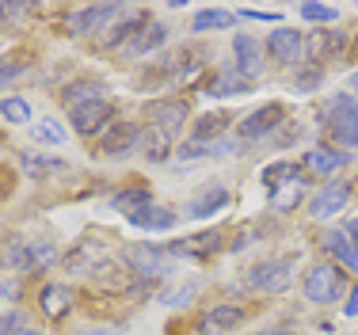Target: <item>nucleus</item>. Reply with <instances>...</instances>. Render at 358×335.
I'll list each match as a JSON object with an SVG mask.
<instances>
[{
    "instance_id": "obj_1",
    "label": "nucleus",
    "mask_w": 358,
    "mask_h": 335,
    "mask_svg": "<svg viewBox=\"0 0 358 335\" xmlns=\"http://www.w3.org/2000/svg\"><path fill=\"white\" fill-rule=\"evenodd\" d=\"M248 286L255 294H286L294 286V259H263L248 271Z\"/></svg>"
},
{
    "instance_id": "obj_2",
    "label": "nucleus",
    "mask_w": 358,
    "mask_h": 335,
    "mask_svg": "<svg viewBox=\"0 0 358 335\" xmlns=\"http://www.w3.org/2000/svg\"><path fill=\"white\" fill-rule=\"evenodd\" d=\"M343 297V271L336 263H320L305 274V301L313 305H331Z\"/></svg>"
},
{
    "instance_id": "obj_3",
    "label": "nucleus",
    "mask_w": 358,
    "mask_h": 335,
    "mask_svg": "<svg viewBox=\"0 0 358 335\" xmlns=\"http://www.w3.org/2000/svg\"><path fill=\"white\" fill-rule=\"evenodd\" d=\"M347 46H351V38H347L339 27H317L305 38V57H309L313 65L320 69V62H331V57H343Z\"/></svg>"
},
{
    "instance_id": "obj_4",
    "label": "nucleus",
    "mask_w": 358,
    "mask_h": 335,
    "mask_svg": "<svg viewBox=\"0 0 358 335\" xmlns=\"http://www.w3.org/2000/svg\"><path fill=\"white\" fill-rule=\"evenodd\" d=\"M282 118H286L282 103H263L259 111H252V115L241 118V137L244 141H259V137L275 134L278 126H282Z\"/></svg>"
},
{
    "instance_id": "obj_5",
    "label": "nucleus",
    "mask_w": 358,
    "mask_h": 335,
    "mask_svg": "<svg viewBox=\"0 0 358 335\" xmlns=\"http://www.w3.org/2000/svg\"><path fill=\"white\" fill-rule=\"evenodd\" d=\"M187 99H152V103H145V111H141V118H145V126H164L168 134H176L179 126L187 122Z\"/></svg>"
},
{
    "instance_id": "obj_6",
    "label": "nucleus",
    "mask_w": 358,
    "mask_h": 335,
    "mask_svg": "<svg viewBox=\"0 0 358 335\" xmlns=\"http://www.w3.org/2000/svg\"><path fill=\"white\" fill-rule=\"evenodd\" d=\"M126 259H130V271L141 274V278H164L168 274V248H152V244H134L130 252H126Z\"/></svg>"
},
{
    "instance_id": "obj_7",
    "label": "nucleus",
    "mask_w": 358,
    "mask_h": 335,
    "mask_svg": "<svg viewBox=\"0 0 358 335\" xmlns=\"http://www.w3.org/2000/svg\"><path fill=\"white\" fill-rule=\"evenodd\" d=\"M233 69L244 80H259L263 76V42H255L252 34H236L233 38Z\"/></svg>"
},
{
    "instance_id": "obj_8",
    "label": "nucleus",
    "mask_w": 358,
    "mask_h": 335,
    "mask_svg": "<svg viewBox=\"0 0 358 335\" xmlns=\"http://www.w3.org/2000/svg\"><path fill=\"white\" fill-rule=\"evenodd\" d=\"M73 115V130L80 137H92L99 130H110V118H115V107L107 99H96V103H84V107L69 111Z\"/></svg>"
},
{
    "instance_id": "obj_9",
    "label": "nucleus",
    "mask_w": 358,
    "mask_h": 335,
    "mask_svg": "<svg viewBox=\"0 0 358 335\" xmlns=\"http://www.w3.org/2000/svg\"><path fill=\"white\" fill-rule=\"evenodd\" d=\"M267 54L275 57V62H282V65H301L305 62V38H301V31H294V27L271 31Z\"/></svg>"
},
{
    "instance_id": "obj_10",
    "label": "nucleus",
    "mask_w": 358,
    "mask_h": 335,
    "mask_svg": "<svg viewBox=\"0 0 358 335\" xmlns=\"http://www.w3.org/2000/svg\"><path fill=\"white\" fill-rule=\"evenodd\" d=\"M141 145V126L138 122H110V130L103 134V141H99V152L103 157H126V152H134Z\"/></svg>"
},
{
    "instance_id": "obj_11",
    "label": "nucleus",
    "mask_w": 358,
    "mask_h": 335,
    "mask_svg": "<svg viewBox=\"0 0 358 335\" xmlns=\"http://www.w3.org/2000/svg\"><path fill=\"white\" fill-rule=\"evenodd\" d=\"M320 118L328 122V130H351V126H358V99L351 96V92H339V96H331L328 103H324Z\"/></svg>"
},
{
    "instance_id": "obj_12",
    "label": "nucleus",
    "mask_w": 358,
    "mask_h": 335,
    "mask_svg": "<svg viewBox=\"0 0 358 335\" xmlns=\"http://www.w3.org/2000/svg\"><path fill=\"white\" fill-rule=\"evenodd\" d=\"M118 12H122L118 4H92V8H80V12L69 20V34H96L99 27H110Z\"/></svg>"
},
{
    "instance_id": "obj_13",
    "label": "nucleus",
    "mask_w": 358,
    "mask_h": 335,
    "mask_svg": "<svg viewBox=\"0 0 358 335\" xmlns=\"http://www.w3.org/2000/svg\"><path fill=\"white\" fill-rule=\"evenodd\" d=\"M225 248V240L221 233H199V236H187V240H176V244H168V255H187V259H206V255H214Z\"/></svg>"
},
{
    "instance_id": "obj_14",
    "label": "nucleus",
    "mask_w": 358,
    "mask_h": 335,
    "mask_svg": "<svg viewBox=\"0 0 358 335\" xmlns=\"http://www.w3.org/2000/svg\"><path fill=\"white\" fill-rule=\"evenodd\" d=\"M73 305H76V294H73L69 286H62V282H50V286H42L38 308L50 316V320H65V316L73 313Z\"/></svg>"
},
{
    "instance_id": "obj_15",
    "label": "nucleus",
    "mask_w": 358,
    "mask_h": 335,
    "mask_svg": "<svg viewBox=\"0 0 358 335\" xmlns=\"http://www.w3.org/2000/svg\"><path fill=\"white\" fill-rule=\"evenodd\" d=\"M347 202H351V187L347 183H328L324 191L313 194L309 213L313 218H336L339 210H347Z\"/></svg>"
},
{
    "instance_id": "obj_16",
    "label": "nucleus",
    "mask_w": 358,
    "mask_h": 335,
    "mask_svg": "<svg viewBox=\"0 0 358 335\" xmlns=\"http://www.w3.org/2000/svg\"><path fill=\"white\" fill-rule=\"evenodd\" d=\"M164 38H168V27L152 20V23H145V27L134 31V38L122 46V54L126 57H145V54H152L157 46H164Z\"/></svg>"
},
{
    "instance_id": "obj_17",
    "label": "nucleus",
    "mask_w": 358,
    "mask_h": 335,
    "mask_svg": "<svg viewBox=\"0 0 358 335\" xmlns=\"http://www.w3.org/2000/svg\"><path fill=\"white\" fill-rule=\"evenodd\" d=\"M347 164H351V157L339 152V149H309V152H305V160H301V168L313 171V176H320V179L336 176V171L347 168Z\"/></svg>"
},
{
    "instance_id": "obj_18",
    "label": "nucleus",
    "mask_w": 358,
    "mask_h": 335,
    "mask_svg": "<svg viewBox=\"0 0 358 335\" xmlns=\"http://www.w3.org/2000/svg\"><path fill=\"white\" fill-rule=\"evenodd\" d=\"M229 206V191L225 187H206V191H199L191 202H187V218H194V221H202V218H214L217 210H225Z\"/></svg>"
},
{
    "instance_id": "obj_19",
    "label": "nucleus",
    "mask_w": 358,
    "mask_h": 335,
    "mask_svg": "<svg viewBox=\"0 0 358 335\" xmlns=\"http://www.w3.org/2000/svg\"><path fill=\"white\" fill-rule=\"evenodd\" d=\"M172 141H176V134H168L164 126H141V149L152 164L172 157Z\"/></svg>"
},
{
    "instance_id": "obj_20",
    "label": "nucleus",
    "mask_w": 358,
    "mask_h": 335,
    "mask_svg": "<svg viewBox=\"0 0 358 335\" xmlns=\"http://www.w3.org/2000/svg\"><path fill=\"white\" fill-rule=\"evenodd\" d=\"M179 160H194V157H241L244 145L241 141H210V145H199V141H187L179 145Z\"/></svg>"
},
{
    "instance_id": "obj_21",
    "label": "nucleus",
    "mask_w": 358,
    "mask_h": 335,
    "mask_svg": "<svg viewBox=\"0 0 358 335\" xmlns=\"http://www.w3.org/2000/svg\"><path fill=\"white\" fill-rule=\"evenodd\" d=\"M145 206H152V191L149 187H122L118 194H110V210H122L126 218L130 213H138V210H145Z\"/></svg>"
},
{
    "instance_id": "obj_22",
    "label": "nucleus",
    "mask_w": 358,
    "mask_h": 335,
    "mask_svg": "<svg viewBox=\"0 0 358 335\" xmlns=\"http://www.w3.org/2000/svg\"><path fill=\"white\" fill-rule=\"evenodd\" d=\"M324 252L328 255H336L343 267H351V271H358V248L347 240V233L343 229H331V233H324Z\"/></svg>"
},
{
    "instance_id": "obj_23",
    "label": "nucleus",
    "mask_w": 358,
    "mask_h": 335,
    "mask_svg": "<svg viewBox=\"0 0 358 335\" xmlns=\"http://www.w3.org/2000/svg\"><path fill=\"white\" fill-rule=\"evenodd\" d=\"M130 225L152 229V233H164V229H176V213L164 210V206H145V210L130 213Z\"/></svg>"
},
{
    "instance_id": "obj_24",
    "label": "nucleus",
    "mask_w": 358,
    "mask_h": 335,
    "mask_svg": "<svg viewBox=\"0 0 358 335\" xmlns=\"http://www.w3.org/2000/svg\"><path fill=\"white\" fill-rule=\"evenodd\" d=\"M206 92H210V96H217V99H225V96H244V92H252V80H244L236 69H225V73H217L214 80L206 84Z\"/></svg>"
},
{
    "instance_id": "obj_25",
    "label": "nucleus",
    "mask_w": 358,
    "mask_h": 335,
    "mask_svg": "<svg viewBox=\"0 0 358 335\" xmlns=\"http://www.w3.org/2000/svg\"><path fill=\"white\" fill-rule=\"evenodd\" d=\"M202 320H206V328H217V332H233V328H241V324L248 320V313H244L241 305H214V308H210L206 316H202Z\"/></svg>"
},
{
    "instance_id": "obj_26",
    "label": "nucleus",
    "mask_w": 358,
    "mask_h": 335,
    "mask_svg": "<svg viewBox=\"0 0 358 335\" xmlns=\"http://www.w3.org/2000/svg\"><path fill=\"white\" fill-rule=\"evenodd\" d=\"M229 122H233V118H229L225 111H210V115H202L199 122H194V137H191V141L210 145L214 137H221V134L229 130Z\"/></svg>"
},
{
    "instance_id": "obj_27",
    "label": "nucleus",
    "mask_w": 358,
    "mask_h": 335,
    "mask_svg": "<svg viewBox=\"0 0 358 335\" xmlns=\"http://www.w3.org/2000/svg\"><path fill=\"white\" fill-rule=\"evenodd\" d=\"M96 99H103V84L99 80H80V84H69V88L62 92V103L69 111L84 107V103H96Z\"/></svg>"
},
{
    "instance_id": "obj_28",
    "label": "nucleus",
    "mask_w": 358,
    "mask_h": 335,
    "mask_svg": "<svg viewBox=\"0 0 358 335\" xmlns=\"http://www.w3.org/2000/svg\"><path fill=\"white\" fill-rule=\"evenodd\" d=\"M233 23H236V15L225 12V8H202V12H194L191 27L194 31H225V27H233Z\"/></svg>"
},
{
    "instance_id": "obj_29",
    "label": "nucleus",
    "mask_w": 358,
    "mask_h": 335,
    "mask_svg": "<svg viewBox=\"0 0 358 335\" xmlns=\"http://www.w3.org/2000/svg\"><path fill=\"white\" fill-rule=\"evenodd\" d=\"M297 176H301V168H297V164H289V160H278V164H267V168H263L259 179H263V187L275 194L278 187H286L289 179H297Z\"/></svg>"
},
{
    "instance_id": "obj_30",
    "label": "nucleus",
    "mask_w": 358,
    "mask_h": 335,
    "mask_svg": "<svg viewBox=\"0 0 358 335\" xmlns=\"http://www.w3.org/2000/svg\"><path fill=\"white\" fill-rule=\"evenodd\" d=\"M92 274H96V282L115 286V290H126V282H130V267H122V263H115V259H99L96 267H92Z\"/></svg>"
},
{
    "instance_id": "obj_31",
    "label": "nucleus",
    "mask_w": 358,
    "mask_h": 335,
    "mask_svg": "<svg viewBox=\"0 0 358 335\" xmlns=\"http://www.w3.org/2000/svg\"><path fill=\"white\" fill-rule=\"evenodd\" d=\"M301 194H305V179L297 176V179H289L286 187H278V191L271 194V210H294V206L301 202Z\"/></svg>"
},
{
    "instance_id": "obj_32",
    "label": "nucleus",
    "mask_w": 358,
    "mask_h": 335,
    "mask_svg": "<svg viewBox=\"0 0 358 335\" xmlns=\"http://www.w3.org/2000/svg\"><path fill=\"white\" fill-rule=\"evenodd\" d=\"M4 263L12 271H31V240H20V236H12L4 244Z\"/></svg>"
},
{
    "instance_id": "obj_33",
    "label": "nucleus",
    "mask_w": 358,
    "mask_h": 335,
    "mask_svg": "<svg viewBox=\"0 0 358 335\" xmlns=\"http://www.w3.org/2000/svg\"><path fill=\"white\" fill-rule=\"evenodd\" d=\"M23 171H27L31 179H42V176H50V171H65V160H54V157H38V152H27V157H23Z\"/></svg>"
},
{
    "instance_id": "obj_34",
    "label": "nucleus",
    "mask_w": 358,
    "mask_h": 335,
    "mask_svg": "<svg viewBox=\"0 0 358 335\" xmlns=\"http://www.w3.org/2000/svg\"><path fill=\"white\" fill-rule=\"evenodd\" d=\"M0 115H4L8 122L23 126V122H31V103L23 99V96H8L4 103H0Z\"/></svg>"
},
{
    "instance_id": "obj_35",
    "label": "nucleus",
    "mask_w": 358,
    "mask_h": 335,
    "mask_svg": "<svg viewBox=\"0 0 358 335\" xmlns=\"http://www.w3.org/2000/svg\"><path fill=\"white\" fill-rule=\"evenodd\" d=\"M35 141H42V145H62L65 141V126L57 122V118H42V122H35Z\"/></svg>"
},
{
    "instance_id": "obj_36",
    "label": "nucleus",
    "mask_w": 358,
    "mask_h": 335,
    "mask_svg": "<svg viewBox=\"0 0 358 335\" xmlns=\"http://www.w3.org/2000/svg\"><path fill=\"white\" fill-rule=\"evenodd\" d=\"M57 259V248L46 240H31V271H46Z\"/></svg>"
},
{
    "instance_id": "obj_37",
    "label": "nucleus",
    "mask_w": 358,
    "mask_h": 335,
    "mask_svg": "<svg viewBox=\"0 0 358 335\" xmlns=\"http://www.w3.org/2000/svg\"><path fill=\"white\" fill-rule=\"evenodd\" d=\"M336 15L339 12L331 4H301V20H309V23H331Z\"/></svg>"
},
{
    "instance_id": "obj_38",
    "label": "nucleus",
    "mask_w": 358,
    "mask_h": 335,
    "mask_svg": "<svg viewBox=\"0 0 358 335\" xmlns=\"http://www.w3.org/2000/svg\"><path fill=\"white\" fill-rule=\"evenodd\" d=\"M320 80H324V69H317V65H313V69H305V73H297L294 88H297V92H313Z\"/></svg>"
},
{
    "instance_id": "obj_39",
    "label": "nucleus",
    "mask_w": 358,
    "mask_h": 335,
    "mask_svg": "<svg viewBox=\"0 0 358 335\" xmlns=\"http://www.w3.org/2000/svg\"><path fill=\"white\" fill-rule=\"evenodd\" d=\"M23 324H27V320H23V313H4V316H0V335H15Z\"/></svg>"
},
{
    "instance_id": "obj_40",
    "label": "nucleus",
    "mask_w": 358,
    "mask_h": 335,
    "mask_svg": "<svg viewBox=\"0 0 358 335\" xmlns=\"http://www.w3.org/2000/svg\"><path fill=\"white\" fill-rule=\"evenodd\" d=\"M20 73H23V62H0V88H8Z\"/></svg>"
},
{
    "instance_id": "obj_41",
    "label": "nucleus",
    "mask_w": 358,
    "mask_h": 335,
    "mask_svg": "<svg viewBox=\"0 0 358 335\" xmlns=\"http://www.w3.org/2000/svg\"><path fill=\"white\" fill-rule=\"evenodd\" d=\"M331 137H336L343 149H358V126H351V130H336Z\"/></svg>"
},
{
    "instance_id": "obj_42",
    "label": "nucleus",
    "mask_w": 358,
    "mask_h": 335,
    "mask_svg": "<svg viewBox=\"0 0 358 335\" xmlns=\"http://www.w3.org/2000/svg\"><path fill=\"white\" fill-rule=\"evenodd\" d=\"M194 294V282H187V286H179L176 294H168V301L164 305H187V297Z\"/></svg>"
},
{
    "instance_id": "obj_43",
    "label": "nucleus",
    "mask_w": 358,
    "mask_h": 335,
    "mask_svg": "<svg viewBox=\"0 0 358 335\" xmlns=\"http://www.w3.org/2000/svg\"><path fill=\"white\" fill-rule=\"evenodd\" d=\"M241 15H248V20H267V23H278V20H282L278 12H259V8H244Z\"/></svg>"
},
{
    "instance_id": "obj_44",
    "label": "nucleus",
    "mask_w": 358,
    "mask_h": 335,
    "mask_svg": "<svg viewBox=\"0 0 358 335\" xmlns=\"http://www.w3.org/2000/svg\"><path fill=\"white\" fill-rule=\"evenodd\" d=\"M343 233H347V240L358 248V218H351V221H343Z\"/></svg>"
},
{
    "instance_id": "obj_45",
    "label": "nucleus",
    "mask_w": 358,
    "mask_h": 335,
    "mask_svg": "<svg viewBox=\"0 0 358 335\" xmlns=\"http://www.w3.org/2000/svg\"><path fill=\"white\" fill-rule=\"evenodd\" d=\"M343 313H347V316H358V286L351 290V297L343 301Z\"/></svg>"
},
{
    "instance_id": "obj_46",
    "label": "nucleus",
    "mask_w": 358,
    "mask_h": 335,
    "mask_svg": "<svg viewBox=\"0 0 358 335\" xmlns=\"http://www.w3.org/2000/svg\"><path fill=\"white\" fill-rule=\"evenodd\" d=\"M255 335H297L294 328H267V332H255Z\"/></svg>"
},
{
    "instance_id": "obj_47",
    "label": "nucleus",
    "mask_w": 358,
    "mask_h": 335,
    "mask_svg": "<svg viewBox=\"0 0 358 335\" xmlns=\"http://www.w3.org/2000/svg\"><path fill=\"white\" fill-rule=\"evenodd\" d=\"M15 294V286H12V282H0V297H12Z\"/></svg>"
},
{
    "instance_id": "obj_48",
    "label": "nucleus",
    "mask_w": 358,
    "mask_h": 335,
    "mask_svg": "<svg viewBox=\"0 0 358 335\" xmlns=\"http://www.w3.org/2000/svg\"><path fill=\"white\" fill-rule=\"evenodd\" d=\"M15 335H42V332H38V328H31V324H23V328L15 332Z\"/></svg>"
},
{
    "instance_id": "obj_49",
    "label": "nucleus",
    "mask_w": 358,
    "mask_h": 335,
    "mask_svg": "<svg viewBox=\"0 0 358 335\" xmlns=\"http://www.w3.org/2000/svg\"><path fill=\"white\" fill-rule=\"evenodd\" d=\"M351 96H355V99H358V73H355V76H351Z\"/></svg>"
},
{
    "instance_id": "obj_50",
    "label": "nucleus",
    "mask_w": 358,
    "mask_h": 335,
    "mask_svg": "<svg viewBox=\"0 0 358 335\" xmlns=\"http://www.w3.org/2000/svg\"><path fill=\"white\" fill-rule=\"evenodd\" d=\"M191 335H206V332H202V328H194V332H191Z\"/></svg>"
}]
</instances>
